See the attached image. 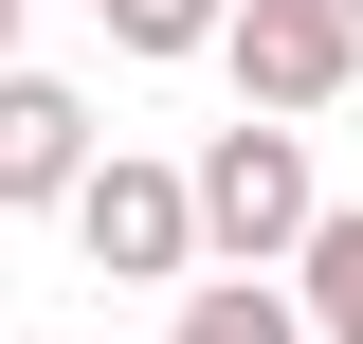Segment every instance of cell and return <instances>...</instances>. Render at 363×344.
<instances>
[{
  "mask_svg": "<svg viewBox=\"0 0 363 344\" xmlns=\"http://www.w3.org/2000/svg\"><path fill=\"white\" fill-rule=\"evenodd\" d=\"M91 145H109V127H91V91L0 55V217H55V200L91 181Z\"/></svg>",
  "mask_w": 363,
  "mask_h": 344,
  "instance_id": "4",
  "label": "cell"
},
{
  "mask_svg": "<svg viewBox=\"0 0 363 344\" xmlns=\"http://www.w3.org/2000/svg\"><path fill=\"white\" fill-rule=\"evenodd\" d=\"M291 290H309V344H363V200H327V217H309Z\"/></svg>",
  "mask_w": 363,
  "mask_h": 344,
  "instance_id": "6",
  "label": "cell"
},
{
  "mask_svg": "<svg viewBox=\"0 0 363 344\" xmlns=\"http://www.w3.org/2000/svg\"><path fill=\"white\" fill-rule=\"evenodd\" d=\"M164 344H309V290L291 272H182Z\"/></svg>",
  "mask_w": 363,
  "mask_h": 344,
  "instance_id": "5",
  "label": "cell"
},
{
  "mask_svg": "<svg viewBox=\"0 0 363 344\" xmlns=\"http://www.w3.org/2000/svg\"><path fill=\"white\" fill-rule=\"evenodd\" d=\"M18 18H37V0H0V55H18Z\"/></svg>",
  "mask_w": 363,
  "mask_h": 344,
  "instance_id": "8",
  "label": "cell"
},
{
  "mask_svg": "<svg viewBox=\"0 0 363 344\" xmlns=\"http://www.w3.org/2000/svg\"><path fill=\"white\" fill-rule=\"evenodd\" d=\"M182 181H200V272H291V254H309V217H327L309 109H236Z\"/></svg>",
  "mask_w": 363,
  "mask_h": 344,
  "instance_id": "1",
  "label": "cell"
},
{
  "mask_svg": "<svg viewBox=\"0 0 363 344\" xmlns=\"http://www.w3.org/2000/svg\"><path fill=\"white\" fill-rule=\"evenodd\" d=\"M55 217H73V254L109 272V290H182V272H200V181L145 164V145H91V181Z\"/></svg>",
  "mask_w": 363,
  "mask_h": 344,
  "instance_id": "2",
  "label": "cell"
},
{
  "mask_svg": "<svg viewBox=\"0 0 363 344\" xmlns=\"http://www.w3.org/2000/svg\"><path fill=\"white\" fill-rule=\"evenodd\" d=\"M345 37H363V0H345Z\"/></svg>",
  "mask_w": 363,
  "mask_h": 344,
  "instance_id": "9",
  "label": "cell"
},
{
  "mask_svg": "<svg viewBox=\"0 0 363 344\" xmlns=\"http://www.w3.org/2000/svg\"><path fill=\"white\" fill-rule=\"evenodd\" d=\"M218 73H236V109H345L363 37H345V0H236L218 18Z\"/></svg>",
  "mask_w": 363,
  "mask_h": 344,
  "instance_id": "3",
  "label": "cell"
},
{
  "mask_svg": "<svg viewBox=\"0 0 363 344\" xmlns=\"http://www.w3.org/2000/svg\"><path fill=\"white\" fill-rule=\"evenodd\" d=\"M91 18H109V55L182 73V55H218V18H236V0H91Z\"/></svg>",
  "mask_w": 363,
  "mask_h": 344,
  "instance_id": "7",
  "label": "cell"
}]
</instances>
